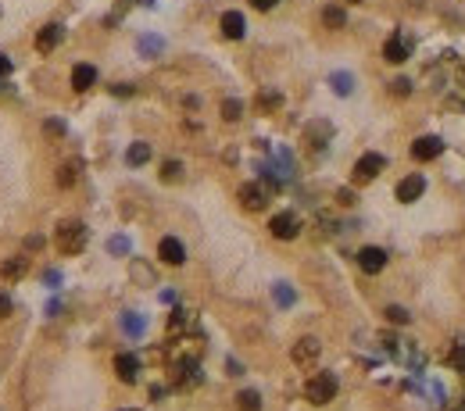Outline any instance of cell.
Masks as SVG:
<instances>
[{
	"label": "cell",
	"instance_id": "36",
	"mask_svg": "<svg viewBox=\"0 0 465 411\" xmlns=\"http://www.w3.org/2000/svg\"><path fill=\"white\" fill-rule=\"evenodd\" d=\"M47 133H54V136H61V133H65V126H61V122H47Z\"/></svg>",
	"mask_w": 465,
	"mask_h": 411
},
{
	"label": "cell",
	"instance_id": "39",
	"mask_svg": "<svg viewBox=\"0 0 465 411\" xmlns=\"http://www.w3.org/2000/svg\"><path fill=\"white\" fill-rule=\"evenodd\" d=\"M126 411H133V407H126Z\"/></svg>",
	"mask_w": 465,
	"mask_h": 411
},
{
	"label": "cell",
	"instance_id": "30",
	"mask_svg": "<svg viewBox=\"0 0 465 411\" xmlns=\"http://www.w3.org/2000/svg\"><path fill=\"white\" fill-rule=\"evenodd\" d=\"M390 93H394V97H408V93H412V83H408V79H394V83H390Z\"/></svg>",
	"mask_w": 465,
	"mask_h": 411
},
{
	"label": "cell",
	"instance_id": "31",
	"mask_svg": "<svg viewBox=\"0 0 465 411\" xmlns=\"http://www.w3.org/2000/svg\"><path fill=\"white\" fill-rule=\"evenodd\" d=\"M276 301H279V304H294V293L279 282V286H276Z\"/></svg>",
	"mask_w": 465,
	"mask_h": 411
},
{
	"label": "cell",
	"instance_id": "27",
	"mask_svg": "<svg viewBox=\"0 0 465 411\" xmlns=\"http://www.w3.org/2000/svg\"><path fill=\"white\" fill-rule=\"evenodd\" d=\"M76 179H79V168L76 165H65L61 172H57V183H61V186H72Z\"/></svg>",
	"mask_w": 465,
	"mask_h": 411
},
{
	"label": "cell",
	"instance_id": "6",
	"mask_svg": "<svg viewBox=\"0 0 465 411\" xmlns=\"http://www.w3.org/2000/svg\"><path fill=\"white\" fill-rule=\"evenodd\" d=\"M383 168H387L383 154H362V157L355 161V175H351V179H355L358 186H362V183H372Z\"/></svg>",
	"mask_w": 465,
	"mask_h": 411
},
{
	"label": "cell",
	"instance_id": "11",
	"mask_svg": "<svg viewBox=\"0 0 465 411\" xmlns=\"http://www.w3.org/2000/svg\"><path fill=\"white\" fill-rule=\"evenodd\" d=\"M444 154V140L440 136H419L416 143H412V157L416 161H433V157H440Z\"/></svg>",
	"mask_w": 465,
	"mask_h": 411
},
{
	"label": "cell",
	"instance_id": "28",
	"mask_svg": "<svg viewBox=\"0 0 465 411\" xmlns=\"http://www.w3.org/2000/svg\"><path fill=\"white\" fill-rule=\"evenodd\" d=\"M387 318H390V322H397V326H408V322H412V315L404 311V308H397V304H390V308H387Z\"/></svg>",
	"mask_w": 465,
	"mask_h": 411
},
{
	"label": "cell",
	"instance_id": "24",
	"mask_svg": "<svg viewBox=\"0 0 465 411\" xmlns=\"http://www.w3.org/2000/svg\"><path fill=\"white\" fill-rule=\"evenodd\" d=\"M322 22H326L329 29H340V25L347 22V15H343L340 8H326V11H322Z\"/></svg>",
	"mask_w": 465,
	"mask_h": 411
},
{
	"label": "cell",
	"instance_id": "19",
	"mask_svg": "<svg viewBox=\"0 0 465 411\" xmlns=\"http://www.w3.org/2000/svg\"><path fill=\"white\" fill-rule=\"evenodd\" d=\"M305 136H308V143H312V147L319 150V147H326V140L333 136V129H329V122H312Z\"/></svg>",
	"mask_w": 465,
	"mask_h": 411
},
{
	"label": "cell",
	"instance_id": "20",
	"mask_svg": "<svg viewBox=\"0 0 465 411\" xmlns=\"http://www.w3.org/2000/svg\"><path fill=\"white\" fill-rule=\"evenodd\" d=\"M237 407H240V411H261L258 390H240V393H237Z\"/></svg>",
	"mask_w": 465,
	"mask_h": 411
},
{
	"label": "cell",
	"instance_id": "32",
	"mask_svg": "<svg viewBox=\"0 0 465 411\" xmlns=\"http://www.w3.org/2000/svg\"><path fill=\"white\" fill-rule=\"evenodd\" d=\"M11 76V57H4L0 54V86H4V79Z\"/></svg>",
	"mask_w": 465,
	"mask_h": 411
},
{
	"label": "cell",
	"instance_id": "17",
	"mask_svg": "<svg viewBox=\"0 0 465 411\" xmlns=\"http://www.w3.org/2000/svg\"><path fill=\"white\" fill-rule=\"evenodd\" d=\"M25 272H29V261H25V258H11V261L0 265V279H4V282H18Z\"/></svg>",
	"mask_w": 465,
	"mask_h": 411
},
{
	"label": "cell",
	"instance_id": "12",
	"mask_svg": "<svg viewBox=\"0 0 465 411\" xmlns=\"http://www.w3.org/2000/svg\"><path fill=\"white\" fill-rule=\"evenodd\" d=\"M158 258H161L165 265H183V261H187V247H183L176 237H165V240L158 244Z\"/></svg>",
	"mask_w": 465,
	"mask_h": 411
},
{
	"label": "cell",
	"instance_id": "35",
	"mask_svg": "<svg viewBox=\"0 0 465 411\" xmlns=\"http://www.w3.org/2000/svg\"><path fill=\"white\" fill-rule=\"evenodd\" d=\"M251 4H254L258 11H272V8L279 4V0H251Z\"/></svg>",
	"mask_w": 465,
	"mask_h": 411
},
{
	"label": "cell",
	"instance_id": "8",
	"mask_svg": "<svg viewBox=\"0 0 465 411\" xmlns=\"http://www.w3.org/2000/svg\"><path fill=\"white\" fill-rule=\"evenodd\" d=\"M383 57L390 65H404L412 57V43H408V36H401V32H394L387 43H383Z\"/></svg>",
	"mask_w": 465,
	"mask_h": 411
},
{
	"label": "cell",
	"instance_id": "2",
	"mask_svg": "<svg viewBox=\"0 0 465 411\" xmlns=\"http://www.w3.org/2000/svg\"><path fill=\"white\" fill-rule=\"evenodd\" d=\"M333 397H336V376H333V372H315V376L305 383V400H308V404L322 407V404H329Z\"/></svg>",
	"mask_w": 465,
	"mask_h": 411
},
{
	"label": "cell",
	"instance_id": "37",
	"mask_svg": "<svg viewBox=\"0 0 465 411\" xmlns=\"http://www.w3.org/2000/svg\"><path fill=\"white\" fill-rule=\"evenodd\" d=\"M458 83H461V86H465V68H461V72H458Z\"/></svg>",
	"mask_w": 465,
	"mask_h": 411
},
{
	"label": "cell",
	"instance_id": "4",
	"mask_svg": "<svg viewBox=\"0 0 465 411\" xmlns=\"http://www.w3.org/2000/svg\"><path fill=\"white\" fill-rule=\"evenodd\" d=\"M201 365L197 362H176L172 365V386L176 390H194V386H201Z\"/></svg>",
	"mask_w": 465,
	"mask_h": 411
},
{
	"label": "cell",
	"instance_id": "10",
	"mask_svg": "<svg viewBox=\"0 0 465 411\" xmlns=\"http://www.w3.org/2000/svg\"><path fill=\"white\" fill-rule=\"evenodd\" d=\"M358 268L369 272V275H379L387 268V251L383 247H362L358 251Z\"/></svg>",
	"mask_w": 465,
	"mask_h": 411
},
{
	"label": "cell",
	"instance_id": "26",
	"mask_svg": "<svg viewBox=\"0 0 465 411\" xmlns=\"http://www.w3.org/2000/svg\"><path fill=\"white\" fill-rule=\"evenodd\" d=\"M279 104H283V97H279L276 90H265V93L258 97V107H261V111H272V107H279Z\"/></svg>",
	"mask_w": 465,
	"mask_h": 411
},
{
	"label": "cell",
	"instance_id": "23",
	"mask_svg": "<svg viewBox=\"0 0 465 411\" xmlns=\"http://www.w3.org/2000/svg\"><path fill=\"white\" fill-rule=\"evenodd\" d=\"M240 114H244V104H240V100H232V97L222 100V119H225V122H237Z\"/></svg>",
	"mask_w": 465,
	"mask_h": 411
},
{
	"label": "cell",
	"instance_id": "7",
	"mask_svg": "<svg viewBox=\"0 0 465 411\" xmlns=\"http://www.w3.org/2000/svg\"><path fill=\"white\" fill-rule=\"evenodd\" d=\"M319 355H322V347H319V340H315V336H301V340L294 343V350H290L294 365H301V369L315 365V362H319Z\"/></svg>",
	"mask_w": 465,
	"mask_h": 411
},
{
	"label": "cell",
	"instance_id": "21",
	"mask_svg": "<svg viewBox=\"0 0 465 411\" xmlns=\"http://www.w3.org/2000/svg\"><path fill=\"white\" fill-rule=\"evenodd\" d=\"M126 161H129V165H147V161H151V147H147V143H133V147L126 150Z\"/></svg>",
	"mask_w": 465,
	"mask_h": 411
},
{
	"label": "cell",
	"instance_id": "16",
	"mask_svg": "<svg viewBox=\"0 0 465 411\" xmlns=\"http://www.w3.org/2000/svg\"><path fill=\"white\" fill-rule=\"evenodd\" d=\"M90 86H97V68H93V65H76V68H72V90L86 93Z\"/></svg>",
	"mask_w": 465,
	"mask_h": 411
},
{
	"label": "cell",
	"instance_id": "5",
	"mask_svg": "<svg viewBox=\"0 0 465 411\" xmlns=\"http://www.w3.org/2000/svg\"><path fill=\"white\" fill-rule=\"evenodd\" d=\"M269 232H272L276 240H294L298 232H301V218H298L294 211H279V215H272Z\"/></svg>",
	"mask_w": 465,
	"mask_h": 411
},
{
	"label": "cell",
	"instance_id": "3",
	"mask_svg": "<svg viewBox=\"0 0 465 411\" xmlns=\"http://www.w3.org/2000/svg\"><path fill=\"white\" fill-rule=\"evenodd\" d=\"M237 197H240V204L247 211H261L269 204V197H272V183H244Z\"/></svg>",
	"mask_w": 465,
	"mask_h": 411
},
{
	"label": "cell",
	"instance_id": "25",
	"mask_svg": "<svg viewBox=\"0 0 465 411\" xmlns=\"http://www.w3.org/2000/svg\"><path fill=\"white\" fill-rule=\"evenodd\" d=\"M351 86H355V79L347 76V72H336V76H333V90H336V93L347 97V93H351Z\"/></svg>",
	"mask_w": 465,
	"mask_h": 411
},
{
	"label": "cell",
	"instance_id": "14",
	"mask_svg": "<svg viewBox=\"0 0 465 411\" xmlns=\"http://www.w3.org/2000/svg\"><path fill=\"white\" fill-rule=\"evenodd\" d=\"M218 29H222V36H225V40H240V36L247 32V22H244V15H240V11H225V15H222V22H218Z\"/></svg>",
	"mask_w": 465,
	"mask_h": 411
},
{
	"label": "cell",
	"instance_id": "15",
	"mask_svg": "<svg viewBox=\"0 0 465 411\" xmlns=\"http://www.w3.org/2000/svg\"><path fill=\"white\" fill-rule=\"evenodd\" d=\"M114 372H119L122 383H136L140 379V358L136 355H119L114 358Z\"/></svg>",
	"mask_w": 465,
	"mask_h": 411
},
{
	"label": "cell",
	"instance_id": "29",
	"mask_svg": "<svg viewBox=\"0 0 465 411\" xmlns=\"http://www.w3.org/2000/svg\"><path fill=\"white\" fill-rule=\"evenodd\" d=\"M447 362H451L454 369H465V340H458V343H454V350L447 355Z\"/></svg>",
	"mask_w": 465,
	"mask_h": 411
},
{
	"label": "cell",
	"instance_id": "22",
	"mask_svg": "<svg viewBox=\"0 0 465 411\" xmlns=\"http://www.w3.org/2000/svg\"><path fill=\"white\" fill-rule=\"evenodd\" d=\"M161 179H165V183H179V179H183V165H179V161H165V165H161Z\"/></svg>",
	"mask_w": 465,
	"mask_h": 411
},
{
	"label": "cell",
	"instance_id": "9",
	"mask_svg": "<svg viewBox=\"0 0 465 411\" xmlns=\"http://www.w3.org/2000/svg\"><path fill=\"white\" fill-rule=\"evenodd\" d=\"M423 193H426V179H423L419 172L416 175H404V179L397 183V201L401 204H416Z\"/></svg>",
	"mask_w": 465,
	"mask_h": 411
},
{
	"label": "cell",
	"instance_id": "34",
	"mask_svg": "<svg viewBox=\"0 0 465 411\" xmlns=\"http://www.w3.org/2000/svg\"><path fill=\"white\" fill-rule=\"evenodd\" d=\"M122 326H126V329H129V333H136V336H140V333H143V322H140V318H126V322H122Z\"/></svg>",
	"mask_w": 465,
	"mask_h": 411
},
{
	"label": "cell",
	"instance_id": "13",
	"mask_svg": "<svg viewBox=\"0 0 465 411\" xmlns=\"http://www.w3.org/2000/svg\"><path fill=\"white\" fill-rule=\"evenodd\" d=\"M61 36H65V29L57 25V22H50V25H43L40 32H36V50L40 54H50L57 43H61Z\"/></svg>",
	"mask_w": 465,
	"mask_h": 411
},
{
	"label": "cell",
	"instance_id": "1",
	"mask_svg": "<svg viewBox=\"0 0 465 411\" xmlns=\"http://www.w3.org/2000/svg\"><path fill=\"white\" fill-rule=\"evenodd\" d=\"M86 240H90V232H86V225L76 222V218H69V222L57 225V237H54L57 251L69 254V258H72V254H83V251H86Z\"/></svg>",
	"mask_w": 465,
	"mask_h": 411
},
{
	"label": "cell",
	"instance_id": "38",
	"mask_svg": "<svg viewBox=\"0 0 465 411\" xmlns=\"http://www.w3.org/2000/svg\"><path fill=\"white\" fill-rule=\"evenodd\" d=\"M347 4H358V0H347Z\"/></svg>",
	"mask_w": 465,
	"mask_h": 411
},
{
	"label": "cell",
	"instance_id": "33",
	"mask_svg": "<svg viewBox=\"0 0 465 411\" xmlns=\"http://www.w3.org/2000/svg\"><path fill=\"white\" fill-rule=\"evenodd\" d=\"M11 308H15V304H11V297H8V293H0V318H8V315H11Z\"/></svg>",
	"mask_w": 465,
	"mask_h": 411
},
{
	"label": "cell",
	"instance_id": "18",
	"mask_svg": "<svg viewBox=\"0 0 465 411\" xmlns=\"http://www.w3.org/2000/svg\"><path fill=\"white\" fill-rule=\"evenodd\" d=\"M194 315L187 311V308H176V311H172V318H168V333L172 336H179V333H187V329H194Z\"/></svg>",
	"mask_w": 465,
	"mask_h": 411
}]
</instances>
